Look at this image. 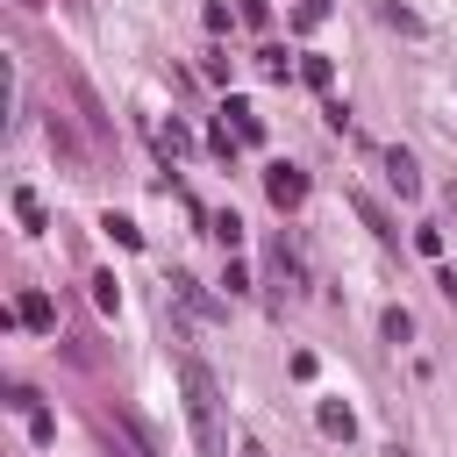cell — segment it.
Returning a JSON list of instances; mask_svg holds the SVG:
<instances>
[{"instance_id": "cell-7", "label": "cell", "mask_w": 457, "mask_h": 457, "mask_svg": "<svg viewBox=\"0 0 457 457\" xmlns=\"http://www.w3.org/2000/svg\"><path fill=\"white\" fill-rule=\"evenodd\" d=\"M386 179H393L400 200H421V164H414L407 150H386Z\"/></svg>"}, {"instance_id": "cell-21", "label": "cell", "mask_w": 457, "mask_h": 457, "mask_svg": "<svg viewBox=\"0 0 457 457\" xmlns=\"http://www.w3.org/2000/svg\"><path fill=\"white\" fill-rule=\"evenodd\" d=\"M214 243H221V250H243V221H236V214H214Z\"/></svg>"}, {"instance_id": "cell-11", "label": "cell", "mask_w": 457, "mask_h": 457, "mask_svg": "<svg viewBox=\"0 0 457 457\" xmlns=\"http://www.w3.org/2000/svg\"><path fill=\"white\" fill-rule=\"evenodd\" d=\"M14 221H21L29 236H43V221H50V214H43V200H36L29 186H14Z\"/></svg>"}, {"instance_id": "cell-23", "label": "cell", "mask_w": 457, "mask_h": 457, "mask_svg": "<svg viewBox=\"0 0 457 457\" xmlns=\"http://www.w3.org/2000/svg\"><path fill=\"white\" fill-rule=\"evenodd\" d=\"M414 250L421 257H443V228H414Z\"/></svg>"}, {"instance_id": "cell-24", "label": "cell", "mask_w": 457, "mask_h": 457, "mask_svg": "<svg viewBox=\"0 0 457 457\" xmlns=\"http://www.w3.org/2000/svg\"><path fill=\"white\" fill-rule=\"evenodd\" d=\"M321 14H328V0H300V14H293V21H300V29H314Z\"/></svg>"}, {"instance_id": "cell-15", "label": "cell", "mask_w": 457, "mask_h": 457, "mask_svg": "<svg viewBox=\"0 0 457 457\" xmlns=\"http://www.w3.org/2000/svg\"><path fill=\"white\" fill-rule=\"evenodd\" d=\"M43 129H50V143H57V150H64V157H71V164H79V157H86V150H79V136H71V121H64V114H50V121H43Z\"/></svg>"}, {"instance_id": "cell-2", "label": "cell", "mask_w": 457, "mask_h": 457, "mask_svg": "<svg viewBox=\"0 0 457 457\" xmlns=\"http://www.w3.org/2000/svg\"><path fill=\"white\" fill-rule=\"evenodd\" d=\"M171 300H179V314H171V328H186V321H221V314H228V307H221V300H214V293H207L200 278H186V271L171 278Z\"/></svg>"}, {"instance_id": "cell-4", "label": "cell", "mask_w": 457, "mask_h": 457, "mask_svg": "<svg viewBox=\"0 0 457 457\" xmlns=\"http://www.w3.org/2000/svg\"><path fill=\"white\" fill-rule=\"evenodd\" d=\"M264 193H271V207L286 214V207L307 200V171H300V164H271V171H264Z\"/></svg>"}, {"instance_id": "cell-26", "label": "cell", "mask_w": 457, "mask_h": 457, "mask_svg": "<svg viewBox=\"0 0 457 457\" xmlns=\"http://www.w3.org/2000/svg\"><path fill=\"white\" fill-rule=\"evenodd\" d=\"M236 457H271V450H264V443H243V450H236Z\"/></svg>"}, {"instance_id": "cell-3", "label": "cell", "mask_w": 457, "mask_h": 457, "mask_svg": "<svg viewBox=\"0 0 457 457\" xmlns=\"http://www.w3.org/2000/svg\"><path fill=\"white\" fill-rule=\"evenodd\" d=\"M107 428H114V436L129 443V457H164V443H157V428H150V421H143L136 407H121V400H114V407H107Z\"/></svg>"}, {"instance_id": "cell-5", "label": "cell", "mask_w": 457, "mask_h": 457, "mask_svg": "<svg viewBox=\"0 0 457 457\" xmlns=\"http://www.w3.org/2000/svg\"><path fill=\"white\" fill-rule=\"evenodd\" d=\"M7 407H14L21 421H29V443H50V436H57V421L43 414V400H36L29 386H14V393H7Z\"/></svg>"}, {"instance_id": "cell-13", "label": "cell", "mask_w": 457, "mask_h": 457, "mask_svg": "<svg viewBox=\"0 0 457 457\" xmlns=\"http://www.w3.org/2000/svg\"><path fill=\"white\" fill-rule=\"evenodd\" d=\"M64 79H71V100H79V114H86V121H93V129H107V107H100V100H93V86H86V79H79V71H64Z\"/></svg>"}, {"instance_id": "cell-28", "label": "cell", "mask_w": 457, "mask_h": 457, "mask_svg": "<svg viewBox=\"0 0 457 457\" xmlns=\"http://www.w3.org/2000/svg\"><path fill=\"white\" fill-rule=\"evenodd\" d=\"M14 7H36V0H14Z\"/></svg>"}, {"instance_id": "cell-1", "label": "cell", "mask_w": 457, "mask_h": 457, "mask_svg": "<svg viewBox=\"0 0 457 457\" xmlns=\"http://www.w3.org/2000/svg\"><path fill=\"white\" fill-rule=\"evenodd\" d=\"M179 393H186V421H193V450L200 457H221V386L200 357L179 364Z\"/></svg>"}, {"instance_id": "cell-6", "label": "cell", "mask_w": 457, "mask_h": 457, "mask_svg": "<svg viewBox=\"0 0 457 457\" xmlns=\"http://www.w3.org/2000/svg\"><path fill=\"white\" fill-rule=\"evenodd\" d=\"M14 314H21V328L57 336V300H50V293H21V300H14Z\"/></svg>"}, {"instance_id": "cell-9", "label": "cell", "mask_w": 457, "mask_h": 457, "mask_svg": "<svg viewBox=\"0 0 457 457\" xmlns=\"http://www.w3.org/2000/svg\"><path fill=\"white\" fill-rule=\"evenodd\" d=\"M150 143H157V157L171 164V157H186V150H193V129H186V121H157V129H150Z\"/></svg>"}, {"instance_id": "cell-10", "label": "cell", "mask_w": 457, "mask_h": 457, "mask_svg": "<svg viewBox=\"0 0 457 457\" xmlns=\"http://www.w3.org/2000/svg\"><path fill=\"white\" fill-rule=\"evenodd\" d=\"M314 421H321V436H336V443H350V436H357V414H350L343 400H321V407H314Z\"/></svg>"}, {"instance_id": "cell-16", "label": "cell", "mask_w": 457, "mask_h": 457, "mask_svg": "<svg viewBox=\"0 0 457 457\" xmlns=\"http://www.w3.org/2000/svg\"><path fill=\"white\" fill-rule=\"evenodd\" d=\"M100 228H107V236H114V243H121V250H143V228H136V221H129V214H107V221H100Z\"/></svg>"}, {"instance_id": "cell-25", "label": "cell", "mask_w": 457, "mask_h": 457, "mask_svg": "<svg viewBox=\"0 0 457 457\" xmlns=\"http://www.w3.org/2000/svg\"><path fill=\"white\" fill-rule=\"evenodd\" d=\"M243 21H250V29H264V21H271V7H264V0H243Z\"/></svg>"}, {"instance_id": "cell-17", "label": "cell", "mask_w": 457, "mask_h": 457, "mask_svg": "<svg viewBox=\"0 0 457 457\" xmlns=\"http://www.w3.org/2000/svg\"><path fill=\"white\" fill-rule=\"evenodd\" d=\"M378 328H386V343H407V336H414V314H407V307H386Z\"/></svg>"}, {"instance_id": "cell-20", "label": "cell", "mask_w": 457, "mask_h": 457, "mask_svg": "<svg viewBox=\"0 0 457 457\" xmlns=\"http://www.w3.org/2000/svg\"><path fill=\"white\" fill-rule=\"evenodd\" d=\"M357 214H364V221H371V228H378V236H386V243H400V228H393V221H386V207H378V200H364V193H357Z\"/></svg>"}, {"instance_id": "cell-14", "label": "cell", "mask_w": 457, "mask_h": 457, "mask_svg": "<svg viewBox=\"0 0 457 457\" xmlns=\"http://www.w3.org/2000/svg\"><path fill=\"white\" fill-rule=\"evenodd\" d=\"M300 79H307V86H314V93H328V86H336V64H328V57H314V50H307V57H300Z\"/></svg>"}, {"instance_id": "cell-18", "label": "cell", "mask_w": 457, "mask_h": 457, "mask_svg": "<svg viewBox=\"0 0 457 457\" xmlns=\"http://www.w3.org/2000/svg\"><path fill=\"white\" fill-rule=\"evenodd\" d=\"M378 14H386V21H393V29H400V36H421V14H414V7H400V0H386V7H378Z\"/></svg>"}, {"instance_id": "cell-22", "label": "cell", "mask_w": 457, "mask_h": 457, "mask_svg": "<svg viewBox=\"0 0 457 457\" xmlns=\"http://www.w3.org/2000/svg\"><path fill=\"white\" fill-rule=\"evenodd\" d=\"M93 300H100V307H107V314H114V307H121V286H114V271H93Z\"/></svg>"}, {"instance_id": "cell-27", "label": "cell", "mask_w": 457, "mask_h": 457, "mask_svg": "<svg viewBox=\"0 0 457 457\" xmlns=\"http://www.w3.org/2000/svg\"><path fill=\"white\" fill-rule=\"evenodd\" d=\"M386 457H414V450H400V443H393V450H386Z\"/></svg>"}, {"instance_id": "cell-19", "label": "cell", "mask_w": 457, "mask_h": 457, "mask_svg": "<svg viewBox=\"0 0 457 457\" xmlns=\"http://www.w3.org/2000/svg\"><path fill=\"white\" fill-rule=\"evenodd\" d=\"M207 143H214V157H228V164H236V150H243V136H236L228 121H214V129H207Z\"/></svg>"}, {"instance_id": "cell-12", "label": "cell", "mask_w": 457, "mask_h": 457, "mask_svg": "<svg viewBox=\"0 0 457 457\" xmlns=\"http://www.w3.org/2000/svg\"><path fill=\"white\" fill-rule=\"evenodd\" d=\"M257 71H264V79H293V71H300V57H286L278 43H264V50H257Z\"/></svg>"}, {"instance_id": "cell-8", "label": "cell", "mask_w": 457, "mask_h": 457, "mask_svg": "<svg viewBox=\"0 0 457 457\" xmlns=\"http://www.w3.org/2000/svg\"><path fill=\"white\" fill-rule=\"evenodd\" d=\"M221 121H228L243 143H264V114H257L250 100H228V107H221Z\"/></svg>"}]
</instances>
